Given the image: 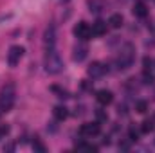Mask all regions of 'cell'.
<instances>
[{"instance_id": "cell-24", "label": "cell", "mask_w": 155, "mask_h": 153, "mask_svg": "<svg viewBox=\"0 0 155 153\" xmlns=\"http://www.w3.org/2000/svg\"><path fill=\"white\" fill-rule=\"evenodd\" d=\"M143 70H153V60L152 58H144L143 60Z\"/></svg>"}, {"instance_id": "cell-20", "label": "cell", "mask_w": 155, "mask_h": 153, "mask_svg": "<svg viewBox=\"0 0 155 153\" xmlns=\"http://www.w3.org/2000/svg\"><path fill=\"white\" fill-rule=\"evenodd\" d=\"M33 150H35V151H38V153H45V151H47V146L40 141L38 137H35V141H33Z\"/></svg>"}, {"instance_id": "cell-7", "label": "cell", "mask_w": 155, "mask_h": 153, "mask_svg": "<svg viewBox=\"0 0 155 153\" xmlns=\"http://www.w3.org/2000/svg\"><path fill=\"white\" fill-rule=\"evenodd\" d=\"M74 36L79 41H87V40L92 38V27L87 24V22H78L74 25Z\"/></svg>"}, {"instance_id": "cell-11", "label": "cell", "mask_w": 155, "mask_h": 153, "mask_svg": "<svg viewBox=\"0 0 155 153\" xmlns=\"http://www.w3.org/2000/svg\"><path fill=\"white\" fill-rule=\"evenodd\" d=\"M107 29H108V24L103 22V20H97V22L92 24V36H105Z\"/></svg>"}, {"instance_id": "cell-17", "label": "cell", "mask_w": 155, "mask_h": 153, "mask_svg": "<svg viewBox=\"0 0 155 153\" xmlns=\"http://www.w3.org/2000/svg\"><path fill=\"white\" fill-rule=\"evenodd\" d=\"M141 79H143V83H144V85H153V83H155L153 70H143V76H141Z\"/></svg>"}, {"instance_id": "cell-13", "label": "cell", "mask_w": 155, "mask_h": 153, "mask_svg": "<svg viewBox=\"0 0 155 153\" xmlns=\"http://www.w3.org/2000/svg\"><path fill=\"white\" fill-rule=\"evenodd\" d=\"M88 11L94 15H101L105 11V2L101 0H88Z\"/></svg>"}, {"instance_id": "cell-22", "label": "cell", "mask_w": 155, "mask_h": 153, "mask_svg": "<svg viewBox=\"0 0 155 153\" xmlns=\"http://www.w3.org/2000/svg\"><path fill=\"white\" fill-rule=\"evenodd\" d=\"M51 90H52L54 94H58V97H60V99H67V97H69V92H67L65 88H60V86H56V85H54V86H51Z\"/></svg>"}, {"instance_id": "cell-10", "label": "cell", "mask_w": 155, "mask_h": 153, "mask_svg": "<svg viewBox=\"0 0 155 153\" xmlns=\"http://www.w3.org/2000/svg\"><path fill=\"white\" fill-rule=\"evenodd\" d=\"M74 54H72V60L78 61V63H81L85 58H87V54H88V49H87V45L81 41V43H78L76 47H74V50H72Z\"/></svg>"}, {"instance_id": "cell-27", "label": "cell", "mask_w": 155, "mask_h": 153, "mask_svg": "<svg viewBox=\"0 0 155 153\" xmlns=\"http://www.w3.org/2000/svg\"><path fill=\"white\" fill-rule=\"evenodd\" d=\"M4 150H7V151H13V150H15V144H7V146H4Z\"/></svg>"}, {"instance_id": "cell-8", "label": "cell", "mask_w": 155, "mask_h": 153, "mask_svg": "<svg viewBox=\"0 0 155 153\" xmlns=\"http://www.w3.org/2000/svg\"><path fill=\"white\" fill-rule=\"evenodd\" d=\"M43 47H45V50L56 49V25L54 24H51L43 33Z\"/></svg>"}, {"instance_id": "cell-12", "label": "cell", "mask_w": 155, "mask_h": 153, "mask_svg": "<svg viewBox=\"0 0 155 153\" xmlns=\"http://www.w3.org/2000/svg\"><path fill=\"white\" fill-rule=\"evenodd\" d=\"M52 115H54V119H56L58 122H63V121L69 117V108H67V106H63V105H58V106H54Z\"/></svg>"}, {"instance_id": "cell-1", "label": "cell", "mask_w": 155, "mask_h": 153, "mask_svg": "<svg viewBox=\"0 0 155 153\" xmlns=\"http://www.w3.org/2000/svg\"><path fill=\"white\" fill-rule=\"evenodd\" d=\"M43 67H45V72L51 74V76H56L63 70V60L60 56V52L56 49H51V50H45V58H43Z\"/></svg>"}, {"instance_id": "cell-18", "label": "cell", "mask_w": 155, "mask_h": 153, "mask_svg": "<svg viewBox=\"0 0 155 153\" xmlns=\"http://www.w3.org/2000/svg\"><path fill=\"white\" fill-rule=\"evenodd\" d=\"M153 128H155L153 119H146V121H143V124H141V133H150V132H153Z\"/></svg>"}, {"instance_id": "cell-29", "label": "cell", "mask_w": 155, "mask_h": 153, "mask_svg": "<svg viewBox=\"0 0 155 153\" xmlns=\"http://www.w3.org/2000/svg\"><path fill=\"white\" fill-rule=\"evenodd\" d=\"M153 122H155V117H153Z\"/></svg>"}, {"instance_id": "cell-4", "label": "cell", "mask_w": 155, "mask_h": 153, "mask_svg": "<svg viewBox=\"0 0 155 153\" xmlns=\"http://www.w3.org/2000/svg\"><path fill=\"white\" fill-rule=\"evenodd\" d=\"M101 133V124L96 121V122H83L79 126V135L81 137H87V139H92L96 135Z\"/></svg>"}, {"instance_id": "cell-23", "label": "cell", "mask_w": 155, "mask_h": 153, "mask_svg": "<svg viewBox=\"0 0 155 153\" xmlns=\"http://www.w3.org/2000/svg\"><path fill=\"white\" fill-rule=\"evenodd\" d=\"M132 144H134V142H132V141H130V139L126 137V139H123V141L119 142V150H121V151H130Z\"/></svg>"}, {"instance_id": "cell-25", "label": "cell", "mask_w": 155, "mask_h": 153, "mask_svg": "<svg viewBox=\"0 0 155 153\" xmlns=\"http://www.w3.org/2000/svg\"><path fill=\"white\" fill-rule=\"evenodd\" d=\"M9 130H11V128H9V124H0V141H2V139H5V137L9 135Z\"/></svg>"}, {"instance_id": "cell-19", "label": "cell", "mask_w": 155, "mask_h": 153, "mask_svg": "<svg viewBox=\"0 0 155 153\" xmlns=\"http://www.w3.org/2000/svg\"><path fill=\"white\" fill-rule=\"evenodd\" d=\"M94 115H96V121H97L99 124L108 121V114H107V110H103V108H97V110L94 112Z\"/></svg>"}, {"instance_id": "cell-3", "label": "cell", "mask_w": 155, "mask_h": 153, "mask_svg": "<svg viewBox=\"0 0 155 153\" xmlns=\"http://www.w3.org/2000/svg\"><path fill=\"white\" fill-rule=\"evenodd\" d=\"M16 101V88L13 83H7L5 86H2L0 90V112H9L13 110Z\"/></svg>"}, {"instance_id": "cell-26", "label": "cell", "mask_w": 155, "mask_h": 153, "mask_svg": "<svg viewBox=\"0 0 155 153\" xmlns=\"http://www.w3.org/2000/svg\"><path fill=\"white\" fill-rule=\"evenodd\" d=\"M81 88L83 90H92V81H83L81 83Z\"/></svg>"}, {"instance_id": "cell-5", "label": "cell", "mask_w": 155, "mask_h": 153, "mask_svg": "<svg viewBox=\"0 0 155 153\" xmlns=\"http://www.w3.org/2000/svg\"><path fill=\"white\" fill-rule=\"evenodd\" d=\"M24 52H25V49L22 45L9 47V50H7V63H9V67H16L20 63V60L24 58Z\"/></svg>"}, {"instance_id": "cell-15", "label": "cell", "mask_w": 155, "mask_h": 153, "mask_svg": "<svg viewBox=\"0 0 155 153\" xmlns=\"http://www.w3.org/2000/svg\"><path fill=\"white\" fill-rule=\"evenodd\" d=\"M123 25V16L119 15V13H114L110 18H108V27H112V29H119Z\"/></svg>"}, {"instance_id": "cell-6", "label": "cell", "mask_w": 155, "mask_h": 153, "mask_svg": "<svg viewBox=\"0 0 155 153\" xmlns=\"http://www.w3.org/2000/svg\"><path fill=\"white\" fill-rule=\"evenodd\" d=\"M108 72V65L101 63V61H92L88 67H87V74L92 77V79H99Z\"/></svg>"}, {"instance_id": "cell-16", "label": "cell", "mask_w": 155, "mask_h": 153, "mask_svg": "<svg viewBox=\"0 0 155 153\" xmlns=\"http://www.w3.org/2000/svg\"><path fill=\"white\" fill-rule=\"evenodd\" d=\"M148 108H150L148 101H144V99L135 101V112H137V114H146V112H148Z\"/></svg>"}, {"instance_id": "cell-2", "label": "cell", "mask_w": 155, "mask_h": 153, "mask_svg": "<svg viewBox=\"0 0 155 153\" xmlns=\"http://www.w3.org/2000/svg\"><path fill=\"white\" fill-rule=\"evenodd\" d=\"M134 60H135V47L132 43H124L116 58V69L117 70H128L134 65Z\"/></svg>"}, {"instance_id": "cell-28", "label": "cell", "mask_w": 155, "mask_h": 153, "mask_svg": "<svg viewBox=\"0 0 155 153\" xmlns=\"http://www.w3.org/2000/svg\"><path fill=\"white\" fill-rule=\"evenodd\" d=\"M153 67H155V60H153Z\"/></svg>"}, {"instance_id": "cell-9", "label": "cell", "mask_w": 155, "mask_h": 153, "mask_svg": "<svg viewBox=\"0 0 155 153\" xmlns=\"http://www.w3.org/2000/svg\"><path fill=\"white\" fill-rule=\"evenodd\" d=\"M96 99H97V103H99L101 106H108V105L114 101V94H112L110 90L103 88V90H97V92H96Z\"/></svg>"}, {"instance_id": "cell-14", "label": "cell", "mask_w": 155, "mask_h": 153, "mask_svg": "<svg viewBox=\"0 0 155 153\" xmlns=\"http://www.w3.org/2000/svg\"><path fill=\"white\" fill-rule=\"evenodd\" d=\"M132 11H134V15H135L137 18H146V16H148V7H146V4H143V2H137Z\"/></svg>"}, {"instance_id": "cell-21", "label": "cell", "mask_w": 155, "mask_h": 153, "mask_svg": "<svg viewBox=\"0 0 155 153\" xmlns=\"http://www.w3.org/2000/svg\"><path fill=\"white\" fill-rule=\"evenodd\" d=\"M139 135H141V130H137V128H134V126L128 128V139H130L132 142H137V141H139Z\"/></svg>"}, {"instance_id": "cell-30", "label": "cell", "mask_w": 155, "mask_h": 153, "mask_svg": "<svg viewBox=\"0 0 155 153\" xmlns=\"http://www.w3.org/2000/svg\"><path fill=\"white\" fill-rule=\"evenodd\" d=\"M63 2H67V0H63Z\"/></svg>"}, {"instance_id": "cell-31", "label": "cell", "mask_w": 155, "mask_h": 153, "mask_svg": "<svg viewBox=\"0 0 155 153\" xmlns=\"http://www.w3.org/2000/svg\"><path fill=\"white\" fill-rule=\"evenodd\" d=\"M153 96H155V92H153Z\"/></svg>"}]
</instances>
